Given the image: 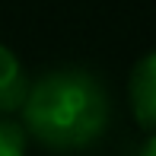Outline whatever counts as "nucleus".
<instances>
[{
	"label": "nucleus",
	"instance_id": "f257e3e1",
	"mask_svg": "<svg viewBox=\"0 0 156 156\" xmlns=\"http://www.w3.org/2000/svg\"><path fill=\"white\" fill-rule=\"evenodd\" d=\"M29 137L51 153H83L105 137L112 99L93 70L67 64L35 76L19 108Z\"/></svg>",
	"mask_w": 156,
	"mask_h": 156
},
{
	"label": "nucleus",
	"instance_id": "f03ea898",
	"mask_svg": "<svg viewBox=\"0 0 156 156\" xmlns=\"http://www.w3.org/2000/svg\"><path fill=\"white\" fill-rule=\"evenodd\" d=\"M127 102H131L134 121L147 134L156 131V51H147L131 67L127 76Z\"/></svg>",
	"mask_w": 156,
	"mask_h": 156
},
{
	"label": "nucleus",
	"instance_id": "7ed1b4c3",
	"mask_svg": "<svg viewBox=\"0 0 156 156\" xmlns=\"http://www.w3.org/2000/svg\"><path fill=\"white\" fill-rule=\"evenodd\" d=\"M29 73H26L23 61L16 58V51L0 41V115H16L23 108L26 96H29Z\"/></svg>",
	"mask_w": 156,
	"mask_h": 156
},
{
	"label": "nucleus",
	"instance_id": "20e7f679",
	"mask_svg": "<svg viewBox=\"0 0 156 156\" xmlns=\"http://www.w3.org/2000/svg\"><path fill=\"white\" fill-rule=\"evenodd\" d=\"M29 131L19 118L0 115V156H26L29 153Z\"/></svg>",
	"mask_w": 156,
	"mask_h": 156
},
{
	"label": "nucleus",
	"instance_id": "39448f33",
	"mask_svg": "<svg viewBox=\"0 0 156 156\" xmlns=\"http://www.w3.org/2000/svg\"><path fill=\"white\" fill-rule=\"evenodd\" d=\"M137 156H156V131H150V137L137 147Z\"/></svg>",
	"mask_w": 156,
	"mask_h": 156
}]
</instances>
